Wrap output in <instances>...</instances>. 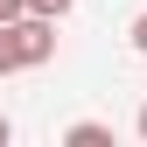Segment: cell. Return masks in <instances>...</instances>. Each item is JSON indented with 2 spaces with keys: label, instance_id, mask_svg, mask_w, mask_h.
Here are the masks:
<instances>
[{
  "label": "cell",
  "instance_id": "3",
  "mask_svg": "<svg viewBox=\"0 0 147 147\" xmlns=\"http://www.w3.org/2000/svg\"><path fill=\"white\" fill-rule=\"evenodd\" d=\"M70 7H77V0H28V14H49V21H63Z\"/></svg>",
  "mask_w": 147,
  "mask_h": 147
},
{
  "label": "cell",
  "instance_id": "1",
  "mask_svg": "<svg viewBox=\"0 0 147 147\" xmlns=\"http://www.w3.org/2000/svg\"><path fill=\"white\" fill-rule=\"evenodd\" d=\"M56 56V21L49 14H14V21H0V77L7 70H42Z\"/></svg>",
  "mask_w": 147,
  "mask_h": 147
},
{
  "label": "cell",
  "instance_id": "2",
  "mask_svg": "<svg viewBox=\"0 0 147 147\" xmlns=\"http://www.w3.org/2000/svg\"><path fill=\"white\" fill-rule=\"evenodd\" d=\"M63 140H70V147H112V126H98V119H77Z\"/></svg>",
  "mask_w": 147,
  "mask_h": 147
},
{
  "label": "cell",
  "instance_id": "5",
  "mask_svg": "<svg viewBox=\"0 0 147 147\" xmlns=\"http://www.w3.org/2000/svg\"><path fill=\"white\" fill-rule=\"evenodd\" d=\"M14 14H28V0H0V21H14Z\"/></svg>",
  "mask_w": 147,
  "mask_h": 147
},
{
  "label": "cell",
  "instance_id": "4",
  "mask_svg": "<svg viewBox=\"0 0 147 147\" xmlns=\"http://www.w3.org/2000/svg\"><path fill=\"white\" fill-rule=\"evenodd\" d=\"M133 49L147 56V14H133Z\"/></svg>",
  "mask_w": 147,
  "mask_h": 147
},
{
  "label": "cell",
  "instance_id": "6",
  "mask_svg": "<svg viewBox=\"0 0 147 147\" xmlns=\"http://www.w3.org/2000/svg\"><path fill=\"white\" fill-rule=\"evenodd\" d=\"M133 133H140V140H147V105H140V119H133Z\"/></svg>",
  "mask_w": 147,
  "mask_h": 147
},
{
  "label": "cell",
  "instance_id": "7",
  "mask_svg": "<svg viewBox=\"0 0 147 147\" xmlns=\"http://www.w3.org/2000/svg\"><path fill=\"white\" fill-rule=\"evenodd\" d=\"M7 133H14V126H7V119H0V147H7Z\"/></svg>",
  "mask_w": 147,
  "mask_h": 147
}]
</instances>
